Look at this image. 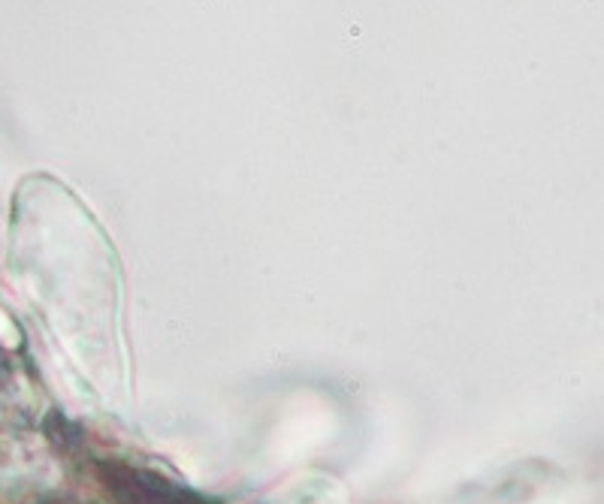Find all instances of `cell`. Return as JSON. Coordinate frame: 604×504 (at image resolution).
Here are the masks:
<instances>
[{"label":"cell","instance_id":"obj_1","mask_svg":"<svg viewBox=\"0 0 604 504\" xmlns=\"http://www.w3.org/2000/svg\"><path fill=\"white\" fill-rule=\"evenodd\" d=\"M97 474L106 492L118 504H212L199 492L181 486L157 471L136 468L127 462H100Z\"/></svg>","mask_w":604,"mask_h":504}]
</instances>
